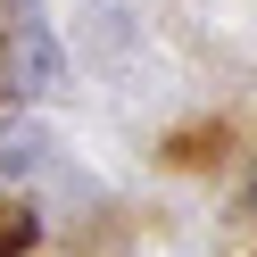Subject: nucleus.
<instances>
[{
    "label": "nucleus",
    "instance_id": "obj_4",
    "mask_svg": "<svg viewBox=\"0 0 257 257\" xmlns=\"http://www.w3.org/2000/svg\"><path fill=\"white\" fill-rule=\"evenodd\" d=\"M249 207H257V191H249Z\"/></svg>",
    "mask_w": 257,
    "mask_h": 257
},
{
    "label": "nucleus",
    "instance_id": "obj_1",
    "mask_svg": "<svg viewBox=\"0 0 257 257\" xmlns=\"http://www.w3.org/2000/svg\"><path fill=\"white\" fill-rule=\"evenodd\" d=\"M75 17H83V50H91L100 75H133L141 67V25H133L124 0H83Z\"/></svg>",
    "mask_w": 257,
    "mask_h": 257
},
{
    "label": "nucleus",
    "instance_id": "obj_2",
    "mask_svg": "<svg viewBox=\"0 0 257 257\" xmlns=\"http://www.w3.org/2000/svg\"><path fill=\"white\" fill-rule=\"evenodd\" d=\"M42 166H58V133L34 116H9L0 124V174H42Z\"/></svg>",
    "mask_w": 257,
    "mask_h": 257
},
{
    "label": "nucleus",
    "instance_id": "obj_3",
    "mask_svg": "<svg viewBox=\"0 0 257 257\" xmlns=\"http://www.w3.org/2000/svg\"><path fill=\"white\" fill-rule=\"evenodd\" d=\"M17 240H34V216H17V207H0V257L17 249Z\"/></svg>",
    "mask_w": 257,
    "mask_h": 257
}]
</instances>
